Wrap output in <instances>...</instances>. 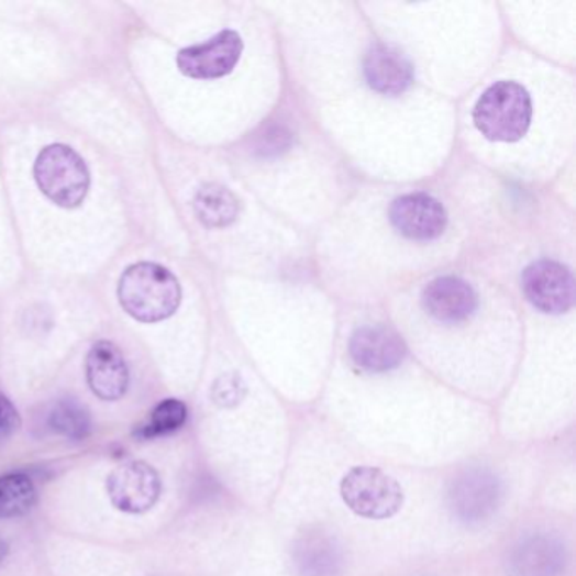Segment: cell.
Returning a JSON list of instances; mask_svg holds the SVG:
<instances>
[{"label":"cell","instance_id":"6da1fadb","mask_svg":"<svg viewBox=\"0 0 576 576\" xmlns=\"http://www.w3.org/2000/svg\"><path fill=\"white\" fill-rule=\"evenodd\" d=\"M119 301L134 320L157 323L178 311L181 286L175 274L159 264H134L122 274Z\"/></svg>","mask_w":576,"mask_h":576},{"label":"cell","instance_id":"7a4b0ae2","mask_svg":"<svg viewBox=\"0 0 576 576\" xmlns=\"http://www.w3.org/2000/svg\"><path fill=\"white\" fill-rule=\"evenodd\" d=\"M533 121V102L522 85L497 81L487 88L474 109L475 128L494 143H518Z\"/></svg>","mask_w":576,"mask_h":576},{"label":"cell","instance_id":"3957f363","mask_svg":"<svg viewBox=\"0 0 576 576\" xmlns=\"http://www.w3.org/2000/svg\"><path fill=\"white\" fill-rule=\"evenodd\" d=\"M37 187L62 209H77L90 188L84 157L65 144L44 147L34 163Z\"/></svg>","mask_w":576,"mask_h":576},{"label":"cell","instance_id":"277c9868","mask_svg":"<svg viewBox=\"0 0 576 576\" xmlns=\"http://www.w3.org/2000/svg\"><path fill=\"white\" fill-rule=\"evenodd\" d=\"M343 502L365 519H387L398 514L405 494L396 478L373 467H355L340 486Z\"/></svg>","mask_w":576,"mask_h":576},{"label":"cell","instance_id":"5b68a950","mask_svg":"<svg viewBox=\"0 0 576 576\" xmlns=\"http://www.w3.org/2000/svg\"><path fill=\"white\" fill-rule=\"evenodd\" d=\"M244 52V43L239 33L222 31L203 44H195L181 49L176 56V65L185 77L195 80H215L234 71Z\"/></svg>","mask_w":576,"mask_h":576},{"label":"cell","instance_id":"8992f818","mask_svg":"<svg viewBox=\"0 0 576 576\" xmlns=\"http://www.w3.org/2000/svg\"><path fill=\"white\" fill-rule=\"evenodd\" d=\"M522 292L529 303L547 314L566 313L575 301V283L568 267L541 259L522 273Z\"/></svg>","mask_w":576,"mask_h":576},{"label":"cell","instance_id":"52a82bcc","mask_svg":"<svg viewBox=\"0 0 576 576\" xmlns=\"http://www.w3.org/2000/svg\"><path fill=\"white\" fill-rule=\"evenodd\" d=\"M160 477L146 462H129L107 478L110 502L128 514L149 511L160 496Z\"/></svg>","mask_w":576,"mask_h":576},{"label":"cell","instance_id":"ba28073f","mask_svg":"<svg viewBox=\"0 0 576 576\" xmlns=\"http://www.w3.org/2000/svg\"><path fill=\"white\" fill-rule=\"evenodd\" d=\"M500 481L487 470H468L453 481L450 489V509L465 524H480L492 518L499 507Z\"/></svg>","mask_w":576,"mask_h":576},{"label":"cell","instance_id":"9c48e42d","mask_svg":"<svg viewBox=\"0 0 576 576\" xmlns=\"http://www.w3.org/2000/svg\"><path fill=\"white\" fill-rule=\"evenodd\" d=\"M389 219L399 234L411 241H434L445 232V207L427 193H409L390 204Z\"/></svg>","mask_w":576,"mask_h":576},{"label":"cell","instance_id":"30bf717a","mask_svg":"<svg viewBox=\"0 0 576 576\" xmlns=\"http://www.w3.org/2000/svg\"><path fill=\"white\" fill-rule=\"evenodd\" d=\"M352 361L368 373H387L399 367L406 357V343L387 326H362L352 335Z\"/></svg>","mask_w":576,"mask_h":576},{"label":"cell","instance_id":"8fae6325","mask_svg":"<svg viewBox=\"0 0 576 576\" xmlns=\"http://www.w3.org/2000/svg\"><path fill=\"white\" fill-rule=\"evenodd\" d=\"M87 380L91 392L102 401H119L128 392V362L112 342L100 340L88 352Z\"/></svg>","mask_w":576,"mask_h":576},{"label":"cell","instance_id":"7c38bea8","mask_svg":"<svg viewBox=\"0 0 576 576\" xmlns=\"http://www.w3.org/2000/svg\"><path fill=\"white\" fill-rule=\"evenodd\" d=\"M424 310L442 323H462L477 311L478 298L467 281L453 276L436 278L424 288Z\"/></svg>","mask_w":576,"mask_h":576},{"label":"cell","instance_id":"4fadbf2b","mask_svg":"<svg viewBox=\"0 0 576 576\" xmlns=\"http://www.w3.org/2000/svg\"><path fill=\"white\" fill-rule=\"evenodd\" d=\"M364 75L373 90L383 96H401L411 87L414 71L409 59L389 44H376L364 59Z\"/></svg>","mask_w":576,"mask_h":576},{"label":"cell","instance_id":"5bb4252c","mask_svg":"<svg viewBox=\"0 0 576 576\" xmlns=\"http://www.w3.org/2000/svg\"><path fill=\"white\" fill-rule=\"evenodd\" d=\"M509 568L514 576H560L565 568V551L553 538H528L512 551Z\"/></svg>","mask_w":576,"mask_h":576},{"label":"cell","instance_id":"9a60e30c","mask_svg":"<svg viewBox=\"0 0 576 576\" xmlns=\"http://www.w3.org/2000/svg\"><path fill=\"white\" fill-rule=\"evenodd\" d=\"M292 558L298 576H336L342 568L339 544L329 534L308 533L299 538Z\"/></svg>","mask_w":576,"mask_h":576},{"label":"cell","instance_id":"2e32d148","mask_svg":"<svg viewBox=\"0 0 576 576\" xmlns=\"http://www.w3.org/2000/svg\"><path fill=\"white\" fill-rule=\"evenodd\" d=\"M195 212L203 225L222 229L234 223L239 215V201L232 191L222 185L210 182L198 190Z\"/></svg>","mask_w":576,"mask_h":576},{"label":"cell","instance_id":"e0dca14e","mask_svg":"<svg viewBox=\"0 0 576 576\" xmlns=\"http://www.w3.org/2000/svg\"><path fill=\"white\" fill-rule=\"evenodd\" d=\"M36 487L24 474H9L0 477V519L24 516L36 503Z\"/></svg>","mask_w":576,"mask_h":576},{"label":"cell","instance_id":"ac0fdd59","mask_svg":"<svg viewBox=\"0 0 576 576\" xmlns=\"http://www.w3.org/2000/svg\"><path fill=\"white\" fill-rule=\"evenodd\" d=\"M48 427L68 440L80 442L91 433L90 412L74 399H63L49 411Z\"/></svg>","mask_w":576,"mask_h":576},{"label":"cell","instance_id":"d6986e66","mask_svg":"<svg viewBox=\"0 0 576 576\" xmlns=\"http://www.w3.org/2000/svg\"><path fill=\"white\" fill-rule=\"evenodd\" d=\"M187 420L188 408L185 402L178 401V399H165L153 409L147 421H144L134 431V434L141 440H154V437L175 433L179 428H182V424L187 423Z\"/></svg>","mask_w":576,"mask_h":576},{"label":"cell","instance_id":"ffe728a7","mask_svg":"<svg viewBox=\"0 0 576 576\" xmlns=\"http://www.w3.org/2000/svg\"><path fill=\"white\" fill-rule=\"evenodd\" d=\"M245 386L241 377L235 374H226L213 384L212 398L222 408H232L244 398Z\"/></svg>","mask_w":576,"mask_h":576},{"label":"cell","instance_id":"44dd1931","mask_svg":"<svg viewBox=\"0 0 576 576\" xmlns=\"http://www.w3.org/2000/svg\"><path fill=\"white\" fill-rule=\"evenodd\" d=\"M289 144H291V134L285 129L274 128L267 131L261 140L259 151L264 156H276V154L288 149Z\"/></svg>","mask_w":576,"mask_h":576},{"label":"cell","instance_id":"7402d4cb","mask_svg":"<svg viewBox=\"0 0 576 576\" xmlns=\"http://www.w3.org/2000/svg\"><path fill=\"white\" fill-rule=\"evenodd\" d=\"M21 427V417L11 399L0 392V440L11 436Z\"/></svg>","mask_w":576,"mask_h":576},{"label":"cell","instance_id":"603a6c76","mask_svg":"<svg viewBox=\"0 0 576 576\" xmlns=\"http://www.w3.org/2000/svg\"><path fill=\"white\" fill-rule=\"evenodd\" d=\"M5 555H8V544L0 538V560L4 558Z\"/></svg>","mask_w":576,"mask_h":576}]
</instances>
